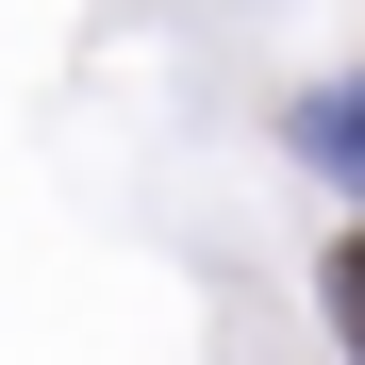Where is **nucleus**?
<instances>
[{
  "instance_id": "nucleus-1",
  "label": "nucleus",
  "mask_w": 365,
  "mask_h": 365,
  "mask_svg": "<svg viewBox=\"0 0 365 365\" xmlns=\"http://www.w3.org/2000/svg\"><path fill=\"white\" fill-rule=\"evenodd\" d=\"M299 150H316V166H332V182H365V83H332V100H316V116H299Z\"/></svg>"
},
{
  "instance_id": "nucleus-2",
  "label": "nucleus",
  "mask_w": 365,
  "mask_h": 365,
  "mask_svg": "<svg viewBox=\"0 0 365 365\" xmlns=\"http://www.w3.org/2000/svg\"><path fill=\"white\" fill-rule=\"evenodd\" d=\"M332 332L365 349V232H349V250H332Z\"/></svg>"
}]
</instances>
